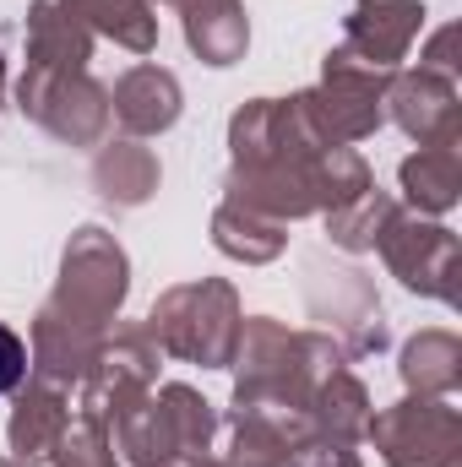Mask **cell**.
I'll list each match as a JSON object with an SVG mask.
<instances>
[{
	"label": "cell",
	"mask_w": 462,
	"mask_h": 467,
	"mask_svg": "<svg viewBox=\"0 0 462 467\" xmlns=\"http://www.w3.org/2000/svg\"><path fill=\"white\" fill-rule=\"evenodd\" d=\"M180 467H224L218 457H202V462H180Z\"/></svg>",
	"instance_id": "d6a6232c"
},
{
	"label": "cell",
	"mask_w": 462,
	"mask_h": 467,
	"mask_svg": "<svg viewBox=\"0 0 462 467\" xmlns=\"http://www.w3.org/2000/svg\"><path fill=\"white\" fill-rule=\"evenodd\" d=\"M0 109H5V55H0Z\"/></svg>",
	"instance_id": "1f68e13d"
},
{
	"label": "cell",
	"mask_w": 462,
	"mask_h": 467,
	"mask_svg": "<svg viewBox=\"0 0 462 467\" xmlns=\"http://www.w3.org/2000/svg\"><path fill=\"white\" fill-rule=\"evenodd\" d=\"M386 82H392V71H375V66L353 60L343 44L327 49L321 82L316 88H299L305 93V109H310L316 130H321V141L327 147L370 141L386 125Z\"/></svg>",
	"instance_id": "277c9868"
},
{
	"label": "cell",
	"mask_w": 462,
	"mask_h": 467,
	"mask_svg": "<svg viewBox=\"0 0 462 467\" xmlns=\"http://www.w3.org/2000/svg\"><path fill=\"white\" fill-rule=\"evenodd\" d=\"M152 5H163V0H152Z\"/></svg>",
	"instance_id": "d590c367"
},
{
	"label": "cell",
	"mask_w": 462,
	"mask_h": 467,
	"mask_svg": "<svg viewBox=\"0 0 462 467\" xmlns=\"http://www.w3.org/2000/svg\"><path fill=\"white\" fill-rule=\"evenodd\" d=\"M27 380V343L0 321V397H11Z\"/></svg>",
	"instance_id": "4dcf8cb0"
},
{
	"label": "cell",
	"mask_w": 462,
	"mask_h": 467,
	"mask_svg": "<svg viewBox=\"0 0 462 467\" xmlns=\"http://www.w3.org/2000/svg\"><path fill=\"white\" fill-rule=\"evenodd\" d=\"M425 33V0H353L343 16V49L375 71H397Z\"/></svg>",
	"instance_id": "8fae6325"
},
{
	"label": "cell",
	"mask_w": 462,
	"mask_h": 467,
	"mask_svg": "<svg viewBox=\"0 0 462 467\" xmlns=\"http://www.w3.org/2000/svg\"><path fill=\"white\" fill-rule=\"evenodd\" d=\"M239 294L229 277H202V283H174L152 299L147 310V337L180 364L202 369H229L234 337H239Z\"/></svg>",
	"instance_id": "7a4b0ae2"
},
{
	"label": "cell",
	"mask_w": 462,
	"mask_h": 467,
	"mask_svg": "<svg viewBox=\"0 0 462 467\" xmlns=\"http://www.w3.org/2000/svg\"><path fill=\"white\" fill-rule=\"evenodd\" d=\"M327 141L305 109V93L250 99L229 119V174L224 202L278 223L316 218V163Z\"/></svg>",
	"instance_id": "6da1fadb"
},
{
	"label": "cell",
	"mask_w": 462,
	"mask_h": 467,
	"mask_svg": "<svg viewBox=\"0 0 462 467\" xmlns=\"http://www.w3.org/2000/svg\"><path fill=\"white\" fill-rule=\"evenodd\" d=\"M125 294H131L125 244L99 223H82L60 250V277H55V294L44 305L66 321H77V327L110 332L120 321V310H125Z\"/></svg>",
	"instance_id": "3957f363"
},
{
	"label": "cell",
	"mask_w": 462,
	"mask_h": 467,
	"mask_svg": "<svg viewBox=\"0 0 462 467\" xmlns=\"http://www.w3.org/2000/svg\"><path fill=\"white\" fill-rule=\"evenodd\" d=\"M158 180H163V169H158L152 147H142L136 136L99 141V152H93V191L110 207H125V213L131 207H147L158 196Z\"/></svg>",
	"instance_id": "d6986e66"
},
{
	"label": "cell",
	"mask_w": 462,
	"mask_h": 467,
	"mask_svg": "<svg viewBox=\"0 0 462 467\" xmlns=\"http://www.w3.org/2000/svg\"><path fill=\"white\" fill-rule=\"evenodd\" d=\"M397 375H403L408 397H452L462 386V337L446 327L414 332L397 353Z\"/></svg>",
	"instance_id": "ffe728a7"
},
{
	"label": "cell",
	"mask_w": 462,
	"mask_h": 467,
	"mask_svg": "<svg viewBox=\"0 0 462 467\" xmlns=\"http://www.w3.org/2000/svg\"><path fill=\"white\" fill-rule=\"evenodd\" d=\"M99 343H104V332L77 327V321H66V316H55V310L44 305V310L33 316V332H27V375H38V380H49V386L77 391V386H82V375L93 369Z\"/></svg>",
	"instance_id": "5bb4252c"
},
{
	"label": "cell",
	"mask_w": 462,
	"mask_h": 467,
	"mask_svg": "<svg viewBox=\"0 0 462 467\" xmlns=\"http://www.w3.org/2000/svg\"><path fill=\"white\" fill-rule=\"evenodd\" d=\"M152 402H158V413H163V424H169V435H174L180 462H202V457H213V441H218V408H213L196 386H185V380L152 386Z\"/></svg>",
	"instance_id": "603a6c76"
},
{
	"label": "cell",
	"mask_w": 462,
	"mask_h": 467,
	"mask_svg": "<svg viewBox=\"0 0 462 467\" xmlns=\"http://www.w3.org/2000/svg\"><path fill=\"white\" fill-rule=\"evenodd\" d=\"M305 441L267 419V413H250V408H229V419H218V441H213V457L224 467H289V457L299 451Z\"/></svg>",
	"instance_id": "e0dca14e"
},
{
	"label": "cell",
	"mask_w": 462,
	"mask_h": 467,
	"mask_svg": "<svg viewBox=\"0 0 462 467\" xmlns=\"http://www.w3.org/2000/svg\"><path fill=\"white\" fill-rule=\"evenodd\" d=\"M305 413H310V430L316 435H327V441H343V446H359L364 441V430H370V391H364V380L338 364L316 391H310V402H305Z\"/></svg>",
	"instance_id": "44dd1931"
},
{
	"label": "cell",
	"mask_w": 462,
	"mask_h": 467,
	"mask_svg": "<svg viewBox=\"0 0 462 467\" xmlns=\"http://www.w3.org/2000/svg\"><path fill=\"white\" fill-rule=\"evenodd\" d=\"M289 467H364V462H359V451H353V446H343V441L310 435V441L289 457Z\"/></svg>",
	"instance_id": "f1b7e54d"
},
{
	"label": "cell",
	"mask_w": 462,
	"mask_h": 467,
	"mask_svg": "<svg viewBox=\"0 0 462 467\" xmlns=\"http://www.w3.org/2000/svg\"><path fill=\"white\" fill-rule=\"evenodd\" d=\"M49 467H120V457H115L110 430H104L99 419L71 413V424H66V435H60V446H55Z\"/></svg>",
	"instance_id": "83f0119b"
},
{
	"label": "cell",
	"mask_w": 462,
	"mask_h": 467,
	"mask_svg": "<svg viewBox=\"0 0 462 467\" xmlns=\"http://www.w3.org/2000/svg\"><path fill=\"white\" fill-rule=\"evenodd\" d=\"M397 185L408 196V213L419 218H446L462 202V136L457 141H430L397 163Z\"/></svg>",
	"instance_id": "9a60e30c"
},
{
	"label": "cell",
	"mask_w": 462,
	"mask_h": 467,
	"mask_svg": "<svg viewBox=\"0 0 462 467\" xmlns=\"http://www.w3.org/2000/svg\"><path fill=\"white\" fill-rule=\"evenodd\" d=\"M397 213V202H392V191H381V185H364L359 196H348L343 207H332V213H321V223H327V239L348 250V255H359V250H375V239L386 229V218Z\"/></svg>",
	"instance_id": "484cf974"
},
{
	"label": "cell",
	"mask_w": 462,
	"mask_h": 467,
	"mask_svg": "<svg viewBox=\"0 0 462 467\" xmlns=\"http://www.w3.org/2000/svg\"><path fill=\"white\" fill-rule=\"evenodd\" d=\"M364 185H375L364 152H359V147H327L321 163H316V213L343 207L348 196H359Z\"/></svg>",
	"instance_id": "4316f807"
},
{
	"label": "cell",
	"mask_w": 462,
	"mask_h": 467,
	"mask_svg": "<svg viewBox=\"0 0 462 467\" xmlns=\"http://www.w3.org/2000/svg\"><path fill=\"white\" fill-rule=\"evenodd\" d=\"M457 22H446V27H436V38H430V44H425V55H419V66H425V71H436V77H446V82H457V55H452V49H457Z\"/></svg>",
	"instance_id": "f546056e"
},
{
	"label": "cell",
	"mask_w": 462,
	"mask_h": 467,
	"mask_svg": "<svg viewBox=\"0 0 462 467\" xmlns=\"http://www.w3.org/2000/svg\"><path fill=\"white\" fill-rule=\"evenodd\" d=\"M158 364H163V348L147 337V327L142 321H115L104 332L99 353H93V369L77 386V413L99 419L110 430L125 408H136L158 386Z\"/></svg>",
	"instance_id": "5b68a950"
},
{
	"label": "cell",
	"mask_w": 462,
	"mask_h": 467,
	"mask_svg": "<svg viewBox=\"0 0 462 467\" xmlns=\"http://www.w3.org/2000/svg\"><path fill=\"white\" fill-rule=\"evenodd\" d=\"M0 467H22V462H11V457H0Z\"/></svg>",
	"instance_id": "836d02e7"
},
{
	"label": "cell",
	"mask_w": 462,
	"mask_h": 467,
	"mask_svg": "<svg viewBox=\"0 0 462 467\" xmlns=\"http://www.w3.org/2000/svg\"><path fill=\"white\" fill-rule=\"evenodd\" d=\"M386 272L419 294V299H441V305H457V234L446 229L441 218H419V213H392L386 229L375 239Z\"/></svg>",
	"instance_id": "ba28073f"
},
{
	"label": "cell",
	"mask_w": 462,
	"mask_h": 467,
	"mask_svg": "<svg viewBox=\"0 0 462 467\" xmlns=\"http://www.w3.org/2000/svg\"><path fill=\"white\" fill-rule=\"evenodd\" d=\"M180 115H185L180 77H174V71H163V66H152V60L131 66L115 88H110V119H115L125 136H136V141L174 130Z\"/></svg>",
	"instance_id": "4fadbf2b"
},
{
	"label": "cell",
	"mask_w": 462,
	"mask_h": 467,
	"mask_svg": "<svg viewBox=\"0 0 462 467\" xmlns=\"http://www.w3.org/2000/svg\"><path fill=\"white\" fill-rule=\"evenodd\" d=\"M93 38H110L125 55L158 49V5L152 0H71Z\"/></svg>",
	"instance_id": "cb8c5ba5"
},
{
	"label": "cell",
	"mask_w": 462,
	"mask_h": 467,
	"mask_svg": "<svg viewBox=\"0 0 462 467\" xmlns=\"http://www.w3.org/2000/svg\"><path fill=\"white\" fill-rule=\"evenodd\" d=\"M163 5H180V0H163Z\"/></svg>",
	"instance_id": "e575fe53"
},
{
	"label": "cell",
	"mask_w": 462,
	"mask_h": 467,
	"mask_svg": "<svg viewBox=\"0 0 462 467\" xmlns=\"http://www.w3.org/2000/svg\"><path fill=\"white\" fill-rule=\"evenodd\" d=\"M93 33L71 0H33L27 5V66L44 71H88Z\"/></svg>",
	"instance_id": "2e32d148"
},
{
	"label": "cell",
	"mask_w": 462,
	"mask_h": 467,
	"mask_svg": "<svg viewBox=\"0 0 462 467\" xmlns=\"http://www.w3.org/2000/svg\"><path fill=\"white\" fill-rule=\"evenodd\" d=\"M16 109L66 147H99L110 130V88L93 71H44L16 77Z\"/></svg>",
	"instance_id": "8992f818"
},
{
	"label": "cell",
	"mask_w": 462,
	"mask_h": 467,
	"mask_svg": "<svg viewBox=\"0 0 462 467\" xmlns=\"http://www.w3.org/2000/svg\"><path fill=\"white\" fill-rule=\"evenodd\" d=\"M71 391L66 386H49L38 375H27L16 391H11V419H5V446H11V462L22 467H49L66 424H71Z\"/></svg>",
	"instance_id": "7c38bea8"
},
{
	"label": "cell",
	"mask_w": 462,
	"mask_h": 467,
	"mask_svg": "<svg viewBox=\"0 0 462 467\" xmlns=\"http://www.w3.org/2000/svg\"><path fill=\"white\" fill-rule=\"evenodd\" d=\"M110 441H115V457L125 467H180L174 435H169V424H163L152 391H147L136 408H125L115 424H110Z\"/></svg>",
	"instance_id": "d4e9b609"
},
{
	"label": "cell",
	"mask_w": 462,
	"mask_h": 467,
	"mask_svg": "<svg viewBox=\"0 0 462 467\" xmlns=\"http://www.w3.org/2000/svg\"><path fill=\"white\" fill-rule=\"evenodd\" d=\"M386 119L408 136V141H419V147H430V141H457L462 136V104H457V82H446V77H436V71H425V66H397L392 71V82H386Z\"/></svg>",
	"instance_id": "30bf717a"
},
{
	"label": "cell",
	"mask_w": 462,
	"mask_h": 467,
	"mask_svg": "<svg viewBox=\"0 0 462 467\" xmlns=\"http://www.w3.org/2000/svg\"><path fill=\"white\" fill-rule=\"evenodd\" d=\"M213 244H218V255H229L239 266H267L289 250V223L261 218V213L234 207V202H218L213 207Z\"/></svg>",
	"instance_id": "7402d4cb"
},
{
	"label": "cell",
	"mask_w": 462,
	"mask_h": 467,
	"mask_svg": "<svg viewBox=\"0 0 462 467\" xmlns=\"http://www.w3.org/2000/svg\"><path fill=\"white\" fill-rule=\"evenodd\" d=\"M180 27L185 44L202 66H234L250 49V16L245 0H180Z\"/></svg>",
	"instance_id": "ac0fdd59"
},
{
	"label": "cell",
	"mask_w": 462,
	"mask_h": 467,
	"mask_svg": "<svg viewBox=\"0 0 462 467\" xmlns=\"http://www.w3.org/2000/svg\"><path fill=\"white\" fill-rule=\"evenodd\" d=\"M364 441L386 467H457L462 462V413L452 397H403L370 413Z\"/></svg>",
	"instance_id": "52a82bcc"
},
{
	"label": "cell",
	"mask_w": 462,
	"mask_h": 467,
	"mask_svg": "<svg viewBox=\"0 0 462 467\" xmlns=\"http://www.w3.org/2000/svg\"><path fill=\"white\" fill-rule=\"evenodd\" d=\"M310 277H316L310 283V316L327 321L321 332L338 337V348L348 358H370V353L386 348V316H381V299H375L364 272H353V266H332V272L310 266Z\"/></svg>",
	"instance_id": "9c48e42d"
}]
</instances>
